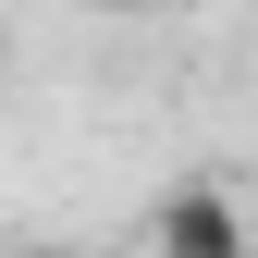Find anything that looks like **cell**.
Returning <instances> with one entry per match:
<instances>
[{"label":"cell","instance_id":"cell-1","mask_svg":"<svg viewBox=\"0 0 258 258\" xmlns=\"http://www.w3.org/2000/svg\"><path fill=\"white\" fill-rule=\"evenodd\" d=\"M148 258H258V246H246V209L221 184H172L148 221Z\"/></svg>","mask_w":258,"mask_h":258},{"label":"cell","instance_id":"cell-2","mask_svg":"<svg viewBox=\"0 0 258 258\" xmlns=\"http://www.w3.org/2000/svg\"><path fill=\"white\" fill-rule=\"evenodd\" d=\"M86 13H160V0H86Z\"/></svg>","mask_w":258,"mask_h":258},{"label":"cell","instance_id":"cell-3","mask_svg":"<svg viewBox=\"0 0 258 258\" xmlns=\"http://www.w3.org/2000/svg\"><path fill=\"white\" fill-rule=\"evenodd\" d=\"M13 258H86V246H13Z\"/></svg>","mask_w":258,"mask_h":258}]
</instances>
